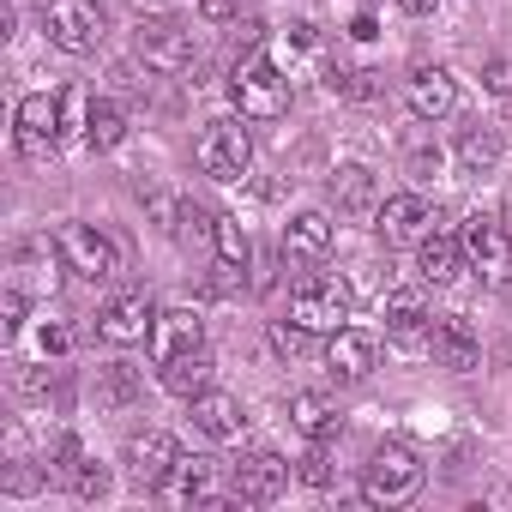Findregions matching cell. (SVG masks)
I'll list each match as a JSON object with an SVG mask.
<instances>
[{"instance_id": "obj_9", "label": "cell", "mask_w": 512, "mask_h": 512, "mask_svg": "<svg viewBox=\"0 0 512 512\" xmlns=\"http://www.w3.org/2000/svg\"><path fill=\"white\" fill-rule=\"evenodd\" d=\"M19 151L25 157H49L55 145H61V121H67V97H49V91H31L25 103H19Z\"/></svg>"}, {"instance_id": "obj_27", "label": "cell", "mask_w": 512, "mask_h": 512, "mask_svg": "<svg viewBox=\"0 0 512 512\" xmlns=\"http://www.w3.org/2000/svg\"><path fill=\"white\" fill-rule=\"evenodd\" d=\"M121 139H127V115H121L109 97H97L91 115H85V145H91V151H115Z\"/></svg>"}, {"instance_id": "obj_19", "label": "cell", "mask_w": 512, "mask_h": 512, "mask_svg": "<svg viewBox=\"0 0 512 512\" xmlns=\"http://www.w3.org/2000/svg\"><path fill=\"white\" fill-rule=\"evenodd\" d=\"M175 458H181V446H175L163 428H145V434H133V440H127V470H133L145 488H157V482L175 470Z\"/></svg>"}, {"instance_id": "obj_11", "label": "cell", "mask_w": 512, "mask_h": 512, "mask_svg": "<svg viewBox=\"0 0 512 512\" xmlns=\"http://www.w3.org/2000/svg\"><path fill=\"white\" fill-rule=\"evenodd\" d=\"M434 223H440V217L428 211L422 193H392V199H380V211H374V229H380L386 247H410V241H422Z\"/></svg>"}, {"instance_id": "obj_35", "label": "cell", "mask_w": 512, "mask_h": 512, "mask_svg": "<svg viewBox=\"0 0 512 512\" xmlns=\"http://www.w3.org/2000/svg\"><path fill=\"white\" fill-rule=\"evenodd\" d=\"M488 91H512V61H488Z\"/></svg>"}, {"instance_id": "obj_15", "label": "cell", "mask_w": 512, "mask_h": 512, "mask_svg": "<svg viewBox=\"0 0 512 512\" xmlns=\"http://www.w3.org/2000/svg\"><path fill=\"white\" fill-rule=\"evenodd\" d=\"M404 97H410V115H416V121H446V115L458 109V79H452L446 67H416Z\"/></svg>"}, {"instance_id": "obj_24", "label": "cell", "mask_w": 512, "mask_h": 512, "mask_svg": "<svg viewBox=\"0 0 512 512\" xmlns=\"http://www.w3.org/2000/svg\"><path fill=\"white\" fill-rule=\"evenodd\" d=\"M139 398H145V380H139L127 362H109V368H97V404H103V410L127 416Z\"/></svg>"}, {"instance_id": "obj_18", "label": "cell", "mask_w": 512, "mask_h": 512, "mask_svg": "<svg viewBox=\"0 0 512 512\" xmlns=\"http://www.w3.org/2000/svg\"><path fill=\"white\" fill-rule=\"evenodd\" d=\"M199 338H205V320H199L193 308H163L145 344H151V356H157V362H175V356L199 350Z\"/></svg>"}, {"instance_id": "obj_32", "label": "cell", "mask_w": 512, "mask_h": 512, "mask_svg": "<svg viewBox=\"0 0 512 512\" xmlns=\"http://www.w3.org/2000/svg\"><path fill=\"white\" fill-rule=\"evenodd\" d=\"M302 476H308V482H314V488H326V482H332V458H326V452H320V446H314V452H308V458H302Z\"/></svg>"}, {"instance_id": "obj_1", "label": "cell", "mask_w": 512, "mask_h": 512, "mask_svg": "<svg viewBox=\"0 0 512 512\" xmlns=\"http://www.w3.org/2000/svg\"><path fill=\"white\" fill-rule=\"evenodd\" d=\"M229 97H235L241 121H278L290 109V79L272 55H241L229 73Z\"/></svg>"}, {"instance_id": "obj_2", "label": "cell", "mask_w": 512, "mask_h": 512, "mask_svg": "<svg viewBox=\"0 0 512 512\" xmlns=\"http://www.w3.org/2000/svg\"><path fill=\"white\" fill-rule=\"evenodd\" d=\"M55 247H61V266H67L73 278H85V284L121 278V247H115L103 229H91V223H61V229H55Z\"/></svg>"}, {"instance_id": "obj_31", "label": "cell", "mask_w": 512, "mask_h": 512, "mask_svg": "<svg viewBox=\"0 0 512 512\" xmlns=\"http://www.w3.org/2000/svg\"><path fill=\"white\" fill-rule=\"evenodd\" d=\"M73 494H79V500H103V494H109V470H103V464H79Z\"/></svg>"}, {"instance_id": "obj_12", "label": "cell", "mask_w": 512, "mask_h": 512, "mask_svg": "<svg viewBox=\"0 0 512 512\" xmlns=\"http://www.w3.org/2000/svg\"><path fill=\"white\" fill-rule=\"evenodd\" d=\"M428 350H434L440 368H458V374H470L482 362V338L464 314H434L428 320Z\"/></svg>"}, {"instance_id": "obj_28", "label": "cell", "mask_w": 512, "mask_h": 512, "mask_svg": "<svg viewBox=\"0 0 512 512\" xmlns=\"http://www.w3.org/2000/svg\"><path fill=\"white\" fill-rule=\"evenodd\" d=\"M500 163V133L494 127H464L458 133V169L464 175H482V169H494Z\"/></svg>"}, {"instance_id": "obj_23", "label": "cell", "mask_w": 512, "mask_h": 512, "mask_svg": "<svg viewBox=\"0 0 512 512\" xmlns=\"http://www.w3.org/2000/svg\"><path fill=\"white\" fill-rule=\"evenodd\" d=\"M290 422H296L308 440H332V434L344 428V410H338L326 392H296V398H290Z\"/></svg>"}, {"instance_id": "obj_34", "label": "cell", "mask_w": 512, "mask_h": 512, "mask_svg": "<svg viewBox=\"0 0 512 512\" xmlns=\"http://www.w3.org/2000/svg\"><path fill=\"white\" fill-rule=\"evenodd\" d=\"M410 169H416V181H428L440 169V151H410Z\"/></svg>"}, {"instance_id": "obj_22", "label": "cell", "mask_w": 512, "mask_h": 512, "mask_svg": "<svg viewBox=\"0 0 512 512\" xmlns=\"http://www.w3.org/2000/svg\"><path fill=\"white\" fill-rule=\"evenodd\" d=\"M157 494L169 506H199L211 494V458H175V470L157 482Z\"/></svg>"}, {"instance_id": "obj_16", "label": "cell", "mask_w": 512, "mask_h": 512, "mask_svg": "<svg viewBox=\"0 0 512 512\" xmlns=\"http://www.w3.org/2000/svg\"><path fill=\"white\" fill-rule=\"evenodd\" d=\"M374 362H380V338H374V332H362V326H338V332H332L326 368H332L338 380H362V374H374Z\"/></svg>"}, {"instance_id": "obj_26", "label": "cell", "mask_w": 512, "mask_h": 512, "mask_svg": "<svg viewBox=\"0 0 512 512\" xmlns=\"http://www.w3.org/2000/svg\"><path fill=\"white\" fill-rule=\"evenodd\" d=\"M157 368H163V392H175V398H199V392L211 386V362H205V350H187V356L157 362Z\"/></svg>"}, {"instance_id": "obj_6", "label": "cell", "mask_w": 512, "mask_h": 512, "mask_svg": "<svg viewBox=\"0 0 512 512\" xmlns=\"http://www.w3.org/2000/svg\"><path fill=\"white\" fill-rule=\"evenodd\" d=\"M199 169L211 175V181H241L247 175V163H253V139H247V127L241 121H211L205 133H199Z\"/></svg>"}, {"instance_id": "obj_5", "label": "cell", "mask_w": 512, "mask_h": 512, "mask_svg": "<svg viewBox=\"0 0 512 512\" xmlns=\"http://www.w3.org/2000/svg\"><path fill=\"white\" fill-rule=\"evenodd\" d=\"M43 31H49V43L61 55H91L103 43V7L97 0H49Z\"/></svg>"}, {"instance_id": "obj_20", "label": "cell", "mask_w": 512, "mask_h": 512, "mask_svg": "<svg viewBox=\"0 0 512 512\" xmlns=\"http://www.w3.org/2000/svg\"><path fill=\"white\" fill-rule=\"evenodd\" d=\"M193 404V428L205 434V440H241V428H247V416H241V398H229V392H199V398H187Z\"/></svg>"}, {"instance_id": "obj_30", "label": "cell", "mask_w": 512, "mask_h": 512, "mask_svg": "<svg viewBox=\"0 0 512 512\" xmlns=\"http://www.w3.org/2000/svg\"><path fill=\"white\" fill-rule=\"evenodd\" d=\"M308 338H314V332H308V326H296V320H290V326H272V350H278V356H290V362H296V356H308Z\"/></svg>"}, {"instance_id": "obj_36", "label": "cell", "mask_w": 512, "mask_h": 512, "mask_svg": "<svg viewBox=\"0 0 512 512\" xmlns=\"http://www.w3.org/2000/svg\"><path fill=\"white\" fill-rule=\"evenodd\" d=\"M398 13H410V19H428V13H434V0H398Z\"/></svg>"}, {"instance_id": "obj_33", "label": "cell", "mask_w": 512, "mask_h": 512, "mask_svg": "<svg viewBox=\"0 0 512 512\" xmlns=\"http://www.w3.org/2000/svg\"><path fill=\"white\" fill-rule=\"evenodd\" d=\"M199 19H211V25H229V19H235V0H199Z\"/></svg>"}, {"instance_id": "obj_21", "label": "cell", "mask_w": 512, "mask_h": 512, "mask_svg": "<svg viewBox=\"0 0 512 512\" xmlns=\"http://www.w3.org/2000/svg\"><path fill=\"white\" fill-rule=\"evenodd\" d=\"M332 247V217L326 211H296L284 229V260H326Z\"/></svg>"}, {"instance_id": "obj_14", "label": "cell", "mask_w": 512, "mask_h": 512, "mask_svg": "<svg viewBox=\"0 0 512 512\" xmlns=\"http://www.w3.org/2000/svg\"><path fill=\"white\" fill-rule=\"evenodd\" d=\"M284 488H290V458H278V452H247V458L235 464V494L253 500V506L278 500Z\"/></svg>"}, {"instance_id": "obj_3", "label": "cell", "mask_w": 512, "mask_h": 512, "mask_svg": "<svg viewBox=\"0 0 512 512\" xmlns=\"http://www.w3.org/2000/svg\"><path fill=\"white\" fill-rule=\"evenodd\" d=\"M422 488V458L410 446H380L362 470V500L368 506H404Z\"/></svg>"}, {"instance_id": "obj_13", "label": "cell", "mask_w": 512, "mask_h": 512, "mask_svg": "<svg viewBox=\"0 0 512 512\" xmlns=\"http://www.w3.org/2000/svg\"><path fill=\"white\" fill-rule=\"evenodd\" d=\"M332 205H338V217H350V223H374V211H380V175H374L368 163H344V169L332 175Z\"/></svg>"}, {"instance_id": "obj_17", "label": "cell", "mask_w": 512, "mask_h": 512, "mask_svg": "<svg viewBox=\"0 0 512 512\" xmlns=\"http://www.w3.org/2000/svg\"><path fill=\"white\" fill-rule=\"evenodd\" d=\"M416 247H422V253H416V272H422V284H434V290L458 284V272H464V235L428 229V235H422Z\"/></svg>"}, {"instance_id": "obj_29", "label": "cell", "mask_w": 512, "mask_h": 512, "mask_svg": "<svg viewBox=\"0 0 512 512\" xmlns=\"http://www.w3.org/2000/svg\"><path fill=\"white\" fill-rule=\"evenodd\" d=\"M247 229L235 223V217H217V260H223V272H241L247 266Z\"/></svg>"}, {"instance_id": "obj_8", "label": "cell", "mask_w": 512, "mask_h": 512, "mask_svg": "<svg viewBox=\"0 0 512 512\" xmlns=\"http://www.w3.org/2000/svg\"><path fill=\"white\" fill-rule=\"evenodd\" d=\"M464 260H470L488 284H506V278H512V235H506L500 217L476 211V217L464 223Z\"/></svg>"}, {"instance_id": "obj_25", "label": "cell", "mask_w": 512, "mask_h": 512, "mask_svg": "<svg viewBox=\"0 0 512 512\" xmlns=\"http://www.w3.org/2000/svg\"><path fill=\"white\" fill-rule=\"evenodd\" d=\"M386 332H392L398 344H410V338L428 332V302H422V290H392V296H386Z\"/></svg>"}, {"instance_id": "obj_4", "label": "cell", "mask_w": 512, "mask_h": 512, "mask_svg": "<svg viewBox=\"0 0 512 512\" xmlns=\"http://www.w3.org/2000/svg\"><path fill=\"white\" fill-rule=\"evenodd\" d=\"M350 302H356V296H350L344 278H308V284L290 296V320L308 326V332H326V338H332V332L350 320Z\"/></svg>"}, {"instance_id": "obj_10", "label": "cell", "mask_w": 512, "mask_h": 512, "mask_svg": "<svg viewBox=\"0 0 512 512\" xmlns=\"http://www.w3.org/2000/svg\"><path fill=\"white\" fill-rule=\"evenodd\" d=\"M151 326H157V308H151V296H145V290H127V296H115V302L97 314V338H103V344H115V350L145 344V338H151Z\"/></svg>"}, {"instance_id": "obj_7", "label": "cell", "mask_w": 512, "mask_h": 512, "mask_svg": "<svg viewBox=\"0 0 512 512\" xmlns=\"http://www.w3.org/2000/svg\"><path fill=\"white\" fill-rule=\"evenodd\" d=\"M133 55L151 73H187L193 67V37L175 19H139L133 25Z\"/></svg>"}]
</instances>
